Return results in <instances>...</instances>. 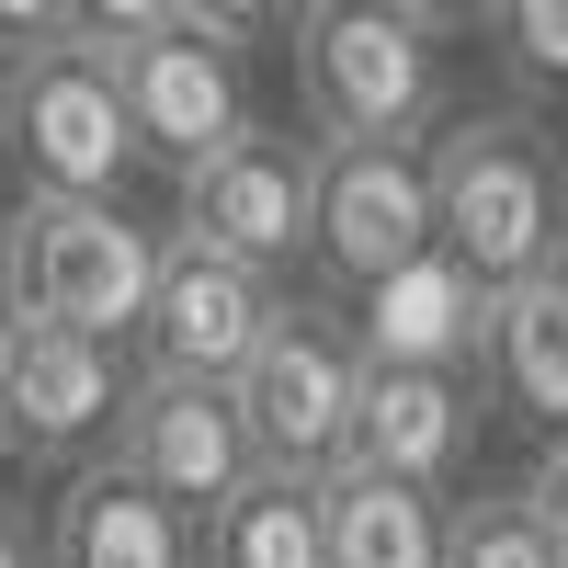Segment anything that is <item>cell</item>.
I'll list each match as a JSON object with an SVG mask.
<instances>
[{"instance_id":"cell-8","label":"cell","mask_w":568,"mask_h":568,"mask_svg":"<svg viewBox=\"0 0 568 568\" xmlns=\"http://www.w3.org/2000/svg\"><path fill=\"white\" fill-rule=\"evenodd\" d=\"M273 307H284V273L194 240V227H171L125 353H136V375H205V387H227V375L251 364V342L273 329Z\"/></svg>"},{"instance_id":"cell-7","label":"cell","mask_w":568,"mask_h":568,"mask_svg":"<svg viewBox=\"0 0 568 568\" xmlns=\"http://www.w3.org/2000/svg\"><path fill=\"white\" fill-rule=\"evenodd\" d=\"M433 251V171L420 136H318L307 182V273L329 296H364L387 262Z\"/></svg>"},{"instance_id":"cell-23","label":"cell","mask_w":568,"mask_h":568,"mask_svg":"<svg viewBox=\"0 0 568 568\" xmlns=\"http://www.w3.org/2000/svg\"><path fill=\"white\" fill-rule=\"evenodd\" d=\"M45 34H69V0H0V58H23Z\"/></svg>"},{"instance_id":"cell-9","label":"cell","mask_w":568,"mask_h":568,"mask_svg":"<svg viewBox=\"0 0 568 568\" xmlns=\"http://www.w3.org/2000/svg\"><path fill=\"white\" fill-rule=\"evenodd\" d=\"M114 91H125L136 160L182 171V160H205V149H227V136L251 125V45L194 23V12H171V23L114 45Z\"/></svg>"},{"instance_id":"cell-27","label":"cell","mask_w":568,"mask_h":568,"mask_svg":"<svg viewBox=\"0 0 568 568\" xmlns=\"http://www.w3.org/2000/svg\"><path fill=\"white\" fill-rule=\"evenodd\" d=\"M0 69H12V58H0Z\"/></svg>"},{"instance_id":"cell-14","label":"cell","mask_w":568,"mask_h":568,"mask_svg":"<svg viewBox=\"0 0 568 568\" xmlns=\"http://www.w3.org/2000/svg\"><path fill=\"white\" fill-rule=\"evenodd\" d=\"M45 568H194V511H171L149 478L91 455L45 500Z\"/></svg>"},{"instance_id":"cell-22","label":"cell","mask_w":568,"mask_h":568,"mask_svg":"<svg viewBox=\"0 0 568 568\" xmlns=\"http://www.w3.org/2000/svg\"><path fill=\"white\" fill-rule=\"evenodd\" d=\"M194 23H216V34H240V45H262V34H284V12L296 0H182Z\"/></svg>"},{"instance_id":"cell-18","label":"cell","mask_w":568,"mask_h":568,"mask_svg":"<svg viewBox=\"0 0 568 568\" xmlns=\"http://www.w3.org/2000/svg\"><path fill=\"white\" fill-rule=\"evenodd\" d=\"M444 568H557L524 489H455L444 500Z\"/></svg>"},{"instance_id":"cell-20","label":"cell","mask_w":568,"mask_h":568,"mask_svg":"<svg viewBox=\"0 0 568 568\" xmlns=\"http://www.w3.org/2000/svg\"><path fill=\"white\" fill-rule=\"evenodd\" d=\"M511 489H524V511L546 524V546H557V568H568V433H546V455H535Z\"/></svg>"},{"instance_id":"cell-1","label":"cell","mask_w":568,"mask_h":568,"mask_svg":"<svg viewBox=\"0 0 568 568\" xmlns=\"http://www.w3.org/2000/svg\"><path fill=\"white\" fill-rule=\"evenodd\" d=\"M420 171H433V240L478 284H511V273L568 251V160H557V136L524 103L455 114L433 149H420Z\"/></svg>"},{"instance_id":"cell-11","label":"cell","mask_w":568,"mask_h":568,"mask_svg":"<svg viewBox=\"0 0 568 568\" xmlns=\"http://www.w3.org/2000/svg\"><path fill=\"white\" fill-rule=\"evenodd\" d=\"M114 466L149 478L171 511H205L251 478V433H240V398L205 387V375H136L125 387V420H114Z\"/></svg>"},{"instance_id":"cell-13","label":"cell","mask_w":568,"mask_h":568,"mask_svg":"<svg viewBox=\"0 0 568 568\" xmlns=\"http://www.w3.org/2000/svg\"><path fill=\"white\" fill-rule=\"evenodd\" d=\"M342 318H353V353H364V364H444V375H478V353H489V284L466 273L444 240L409 251V262H387Z\"/></svg>"},{"instance_id":"cell-24","label":"cell","mask_w":568,"mask_h":568,"mask_svg":"<svg viewBox=\"0 0 568 568\" xmlns=\"http://www.w3.org/2000/svg\"><path fill=\"white\" fill-rule=\"evenodd\" d=\"M0 568H45V524L23 500H0Z\"/></svg>"},{"instance_id":"cell-15","label":"cell","mask_w":568,"mask_h":568,"mask_svg":"<svg viewBox=\"0 0 568 568\" xmlns=\"http://www.w3.org/2000/svg\"><path fill=\"white\" fill-rule=\"evenodd\" d=\"M478 398L535 420V433H568V251L489 284V353H478Z\"/></svg>"},{"instance_id":"cell-4","label":"cell","mask_w":568,"mask_h":568,"mask_svg":"<svg viewBox=\"0 0 568 568\" xmlns=\"http://www.w3.org/2000/svg\"><path fill=\"white\" fill-rule=\"evenodd\" d=\"M353 387H364V353H353V318L329 296H284L273 329L251 342V364L227 375L240 398V433L251 466H284V478H329L353 444Z\"/></svg>"},{"instance_id":"cell-26","label":"cell","mask_w":568,"mask_h":568,"mask_svg":"<svg viewBox=\"0 0 568 568\" xmlns=\"http://www.w3.org/2000/svg\"><path fill=\"white\" fill-rule=\"evenodd\" d=\"M12 466H23V455H12V409H0V478H12Z\"/></svg>"},{"instance_id":"cell-10","label":"cell","mask_w":568,"mask_h":568,"mask_svg":"<svg viewBox=\"0 0 568 568\" xmlns=\"http://www.w3.org/2000/svg\"><path fill=\"white\" fill-rule=\"evenodd\" d=\"M171 182H182V227H194V240H216V251H240V262H262V273L296 284V262H307V182H318V136L262 125V114H251L227 149L182 160Z\"/></svg>"},{"instance_id":"cell-12","label":"cell","mask_w":568,"mask_h":568,"mask_svg":"<svg viewBox=\"0 0 568 568\" xmlns=\"http://www.w3.org/2000/svg\"><path fill=\"white\" fill-rule=\"evenodd\" d=\"M478 375H444V364H364L353 387V466H387L409 489H466V466H478Z\"/></svg>"},{"instance_id":"cell-21","label":"cell","mask_w":568,"mask_h":568,"mask_svg":"<svg viewBox=\"0 0 568 568\" xmlns=\"http://www.w3.org/2000/svg\"><path fill=\"white\" fill-rule=\"evenodd\" d=\"M182 0H69V34H91V45H125V34H149V23H171Z\"/></svg>"},{"instance_id":"cell-17","label":"cell","mask_w":568,"mask_h":568,"mask_svg":"<svg viewBox=\"0 0 568 568\" xmlns=\"http://www.w3.org/2000/svg\"><path fill=\"white\" fill-rule=\"evenodd\" d=\"M194 568H329L318 535V478H284V466H251L205 524H194Z\"/></svg>"},{"instance_id":"cell-25","label":"cell","mask_w":568,"mask_h":568,"mask_svg":"<svg viewBox=\"0 0 568 568\" xmlns=\"http://www.w3.org/2000/svg\"><path fill=\"white\" fill-rule=\"evenodd\" d=\"M409 12H433V23L455 34V23H489V0H409Z\"/></svg>"},{"instance_id":"cell-16","label":"cell","mask_w":568,"mask_h":568,"mask_svg":"<svg viewBox=\"0 0 568 568\" xmlns=\"http://www.w3.org/2000/svg\"><path fill=\"white\" fill-rule=\"evenodd\" d=\"M318 535L329 568H444V489H409L387 466H329L318 478Z\"/></svg>"},{"instance_id":"cell-19","label":"cell","mask_w":568,"mask_h":568,"mask_svg":"<svg viewBox=\"0 0 568 568\" xmlns=\"http://www.w3.org/2000/svg\"><path fill=\"white\" fill-rule=\"evenodd\" d=\"M489 34L524 91H568V0H489Z\"/></svg>"},{"instance_id":"cell-3","label":"cell","mask_w":568,"mask_h":568,"mask_svg":"<svg viewBox=\"0 0 568 568\" xmlns=\"http://www.w3.org/2000/svg\"><path fill=\"white\" fill-rule=\"evenodd\" d=\"M149 273H160V227H136L125 194H23L0 216V307L125 342L149 307Z\"/></svg>"},{"instance_id":"cell-5","label":"cell","mask_w":568,"mask_h":568,"mask_svg":"<svg viewBox=\"0 0 568 568\" xmlns=\"http://www.w3.org/2000/svg\"><path fill=\"white\" fill-rule=\"evenodd\" d=\"M0 149L23 160V194H125L136 136L114 91V45L45 34L0 69Z\"/></svg>"},{"instance_id":"cell-6","label":"cell","mask_w":568,"mask_h":568,"mask_svg":"<svg viewBox=\"0 0 568 568\" xmlns=\"http://www.w3.org/2000/svg\"><path fill=\"white\" fill-rule=\"evenodd\" d=\"M136 387V353L103 329L0 307V409H12V455L23 466H91L114 455V420Z\"/></svg>"},{"instance_id":"cell-2","label":"cell","mask_w":568,"mask_h":568,"mask_svg":"<svg viewBox=\"0 0 568 568\" xmlns=\"http://www.w3.org/2000/svg\"><path fill=\"white\" fill-rule=\"evenodd\" d=\"M296 103L307 136H420L444 114L455 34L409 0H296Z\"/></svg>"}]
</instances>
